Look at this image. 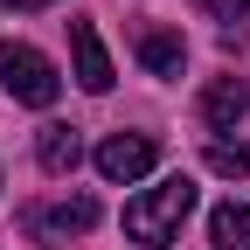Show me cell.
Returning a JSON list of instances; mask_svg holds the SVG:
<instances>
[{"mask_svg":"<svg viewBox=\"0 0 250 250\" xmlns=\"http://www.w3.org/2000/svg\"><path fill=\"white\" fill-rule=\"evenodd\" d=\"M208 236H215V250H250V208L243 202H215Z\"/></svg>","mask_w":250,"mask_h":250,"instance_id":"cell-9","label":"cell"},{"mask_svg":"<svg viewBox=\"0 0 250 250\" xmlns=\"http://www.w3.org/2000/svg\"><path fill=\"white\" fill-rule=\"evenodd\" d=\"M90 223H98V202H90V195H62V202H42V208L21 215V229L35 236V243H70Z\"/></svg>","mask_w":250,"mask_h":250,"instance_id":"cell-3","label":"cell"},{"mask_svg":"<svg viewBox=\"0 0 250 250\" xmlns=\"http://www.w3.org/2000/svg\"><path fill=\"white\" fill-rule=\"evenodd\" d=\"M7 7H21V14H35V7H56V0H7Z\"/></svg>","mask_w":250,"mask_h":250,"instance_id":"cell-12","label":"cell"},{"mask_svg":"<svg viewBox=\"0 0 250 250\" xmlns=\"http://www.w3.org/2000/svg\"><path fill=\"white\" fill-rule=\"evenodd\" d=\"M208 174H223V181H243V174H250V146H229V139H215V146H208Z\"/></svg>","mask_w":250,"mask_h":250,"instance_id":"cell-10","label":"cell"},{"mask_svg":"<svg viewBox=\"0 0 250 250\" xmlns=\"http://www.w3.org/2000/svg\"><path fill=\"white\" fill-rule=\"evenodd\" d=\"M153 160H160V139H153V132H111V139L98 146V174H104V181H125V188L146 181Z\"/></svg>","mask_w":250,"mask_h":250,"instance_id":"cell-4","label":"cell"},{"mask_svg":"<svg viewBox=\"0 0 250 250\" xmlns=\"http://www.w3.org/2000/svg\"><path fill=\"white\" fill-rule=\"evenodd\" d=\"M188 208H195V181L188 174H167V181H153L146 195L125 202V236L146 243V250H167L188 223Z\"/></svg>","mask_w":250,"mask_h":250,"instance_id":"cell-1","label":"cell"},{"mask_svg":"<svg viewBox=\"0 0 250 250\" xmlns=\"http://www.w3.org/2000/svg\"><path fill=\"white\" fill-rule=\"evenodd\" d=\"M35 160H42V174H77V160H83V139H77V125H42V139H35Z\"/></svg>","mask_w":250,"mask_h":250,"instance_id":"cell-7","label":"cell"},{"mask_svg":"<svg viewBox=\"0 0 250 250\" xmlns=\"http://www.w3.org/2000/svg\"><path fill=\"white\" fill-rule=\"evenodd\" d=\"M243 111H250V83L243 77H215L202 90V125H208V132H229Z\"/></svg>","mask_w":250,"mask_h":250,"instance_id":"cell-6","label":"cell"},{"mask_svg":"<svg viewBox=\"0 0 250 250\" xmlns=\"http://www.w3.org/2000/svg\"><path fill=\"white\" fill-rule=\"evenodd\" d=\"M195 7H202V21H223V28H229V21L250 7V0H195Z\"/></svg>","mask_w":250,"mask_h":250,"instance_id":"cell-11","label":"cell"},{"mask_svg":"<svg viewBox=\"0 0 250 250\" xmlns=\"http://www.w3.org/2000/svg\"><path fill=\"white\" fill-rule=\"evenodd\" d=\"M70 56H77V83L83 90H111V56H104L90 21H70Z\"/></svg>","mask_w":250,"mask_h":250,"instance_id":"cell-5","label":"cell"},{"mask_svg":"<svg viewBox=\"0 0 250 250\" xmlns=\"http://www.w3.org/2000/svg\"><path fill=\"white\" fill-rule=\"evenodd\" d=\"M139 62H146L153 77H181L188 49H181V35H174V28H139Z\"/></svg>","mask_w":250,"mask_h":250,"instance_id":"cell-8","label":"cell"},{"mask_svg":"<svg viewBox=\"0 0 250 250\" xmlns=\"http://www.w3.org/2000/svg\"><path fill=\"white\" fill-rule=\"evenodd\" d=\"M0 83H7L14 104H35V111H49L56 90H62L56 62H49L42 49H28V42H7V49H0Z\"/></svg>","mask_w":250,"mask_h":250,"instance_id":"cell-2","label":"cell"}]
</instances>
